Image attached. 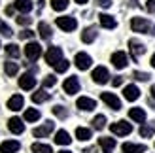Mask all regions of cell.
I'll return each instance as SVG.
<instances>
[{
  "label": "cell",
  "mask_w": 155,
  "mask_h": 153,
  "mask_svg": "<svg viewBox=\"0 0 155 153\" xmlns=\"http://www.w3.org/2000/svg\"><path fill=\"white\" fill-rule=\"evenodd\" d=\"M76 138L80 140V142H87V140H91V129L78 127V129H76Z\"/></svg>",
  "instance_id": "cell-26"
},
{
  "label": "cell",
  "mask_w": 155,
  "mask_h": 153,
  "mask_svg": "<svg viewBox=\"0 0 155 153\" xmlns=\"http://www.w3.org/2000/svg\"><path fill=\"white\" fill-rule=\"evenodd\" d=\"M38 119H40V112L36 108H27L25 110V121L32 123V121H38Z\"/></svg>",
  "instance_id": "cell-27"
},
{
  "label": "cell",
  "mask_w": 155,
  "mask_h": 153,
  "mask_svg": "<svg viewBox=\"0 0 155 153\" xmlns=\"http://www.w3.org/2000/svg\"><path fill=\"white\" fill-rule=\"evenodd\" d=\"M76 106H78L80 110H83V112H91V110L97 108V102L93 100V98H89V96H81V98H78Z\"/></svg>",
  "instance_id": "cell-13"
},
{
  "label": "cell",
  "mask_w": 155,
  "mask_h": 153,
  "mask_svg": "<svg viewBox=\"0 0 155 153\" xmlns=\"http://www.w3.org/2000/svg\"><path fill=\"white\" fill-rule=\"evenodd\" d=\"M13 10H15V6H8V8H6V13H8V15H12Z\"/></svg>",
  "instance_id": "cell-46"
},
{
  "label": "cell",
  "mask_w": 155,
  "mask_h": 153,
  "mask_svg": "<svg viewBox=\"0 0 155 153\" xmlns=\"http://www.w3.org/2000/svg\"><path fill=\"white\" fill-rule=\"evenodd\" d=\"M17 23H19V25H23V27H27V25H30V23H32V17H27V15H19V17H17Z\"/></svg>",
  "instance_id": "cell-40"
},
{
  "label": "cell",
  "mask_w": 155,
  "mask_h": 153,
  "mask_svg": "<svg viewBox=\"0 0 155 153\" xmlns=\"http://www.w3.org/2000/svg\"><path fill=\"white\" fill-rule=\"evenodd\" d=\"M76 2H78V4H87L89 0H76Z\"/></svg>",
  "instance_id": "cell-48"
},
{
  "label": "cell",
  "mask_w": 155,
  "mask_h": 153,
  "mask_svg": "<svg viewBox=\"0 0 155 153\" xmlns=\"http://www.w3.org/2000/svg\"><path fill=\"white\" fill-rule=\"evenodd\" d=\"M129 117L133 121H136V123H144L146 121V112L142 108H130L129 110Z\"/></svg>",
  "instance_id": "cell-21"
},
{
  "label": "cell",
  "mask_w": 155,
  "mask_h": 153,
  "mask_svg": "<svg viewBox=\"0 0 155 153\" xmlns=\"http://www.w3.org/2000/svg\"><path fill=\"white\" fill-rule=\"evenodd\" d=\"M36 85V78L32 74H23L21 78H19V87L21 89H25V91H30V89H34Z\"/></svg>",
  "instance_id": "cell-11"
},
{
  "label": "cell",
  "mask_w": 155,
  "mask_h": 153,
  "mask_svg": "<svg viewBox=\"0 0 155 153\" xmlns=\"http://www.w3.org/2000/svg\"><path fill=\"white\" fill-rule=\"evenodd\" d=\"M98 6H102V8H110L112 6V0H97Z\"/></svg>",
  "instance_id": "cell-45"
},
{
  "label": "cell",
  "mask_w": 155,
  "mask_h": 153,
  "mask_svg": "<svg viewBox=\"0 0 155 153\" xmlns=\"http://www.w3.org/2000/svg\"><path fill=\"white\" fill-rule=\"evenodd\" d=\"M146 8H148V11H155V0H148V2H146Z\"/></svg>",
  "instance_id": "cell-44"
},
{
  "label": "cell",
  "mask_w": 155,
  "mask_h": 153,
  "mask_svg": "<svg viewBox=\"0 0 155 153\" xmlns=\"http://www.w3.org/2000/svg\"><path fill=\"white\" fill-rule=\"evenodd\" d=\"M129 47H130V55H133L134 59H140L144 53H146L144 44H140L138 40H130V42H129Z\"/></svg>",
  "instance_id": "cell-16"
},
{
  "label": "cell",
  "mask_w": 155,
  "mask_h": 153,
  "mask_svg": "<svg viewBox=\"0 0 155 153\" xmlns=\"http://www.w3.org/2000/svg\"><path fill=\"white\" fill-rule=\"evenodd\" d=\"M53 129H55V125L51 123V121H45V123L42 125V127H36L34 131H32V134L36 136V138H45V136H48Z\"/></svg>",
  "instance_id": "cell-10"
},
{
  "label": "cell",
  "mask_w": 155,
  "mask_h": 153,
  "mask_svg": "<svg viewBox=\"0 0 155 153\" xmlns=\"http://www.w3.org/2000/svg\"><path fill=\"white\" fill-rule=\"evenodd\" d=\"M150 63H151V66L155 68V53H153V57H151V60H150Z\"/></svg>",
  "instance_id": "cell-47"
},
{
  "label": "cell",
  "mask_w": 155,
  "mask_h": 153,
  "mask_svg": "<svg viewBox=\"0 0 155 153\" xmlns=\"http://www.w3.org/2000/svg\"><path fill=\"white\" fill-rule=\"evenodd\" d=\"M51 8L55 11H63L68 8V0H51Z\"/></svg>",
  "instance_id": "cell-32"
},
{
  "label": "cell",
  "mask_w": 155,
  "mask_h": 153,
  "mask_svg": "<svg viewBox=\"0 0 155 153\" xmlns=\"http://www.w3.org/2000/svg\"><path fill=\"white\" fill-rule=\"evenodd\" d=\"M151 96H153V98H155V85H153V87H151Z\"/></svg>",
  "instance_id": "cell-49"
},
{
  "label": "cell",
  "mask_w": 155,
  "mask_h": 153,
  "mask_svg": "<svg viewBox=\"0 0 155 153\" xmlns=\"http://www.w3.org/2000/svg\"><path fill=\"white\" fill-rule=\"evenodd\" d=\"M34 36V32L30 28H25L23 32H19V38H23V40H28V38H32Z\"/></svg>",
  "instance_id": "cell-42"
},
{
  "label": "cell",
  "mask_w": 155,
  "mask_h": 153,
  "mask_svg": "<svg viewBox=\"0 0 155 153\" xmlns=\"http://www.w3.org/2000/svg\"><path fill=\"white\" fill-rule=\"evenodd\" d=\"M13 6H15V10H19L21 13H28L32 10V2H30V0H15Z\"/></svg>",
  "instance_id": "cell-25"
},
{
  "label": "cell",
  "mask_w": 155,
  "mask_h": 153,
  "mask_svg": "<svg viewBox=\"0 0 155 153\" xmlns=\"http://www.w3.org/2000/svg\"><path fill=\"white\" fill-rule=\"evenodd\" d=\"M110 131L115 136H127V134L133 132V125L127 123V121H115V123L110 125Z\"/></svg>",
  "instance_id": "cell-1"
},
{
  "label": "cell",
  "mask_w": 155,
  "mask_h": 153,
  "mask_svg": "<svg viewBox=\"0 0 155 153\" xmlns=\"http://www.w3.org/2000/svg\"><path fill=\"white\" fill-rule=\"evenodd\" d=\"M130 28L134 32H148L150 30V23L146 21L144 17H133L130 19Z\"/></svg>",
  "instance_id": "cell-8"
},
{
  "label": "cell",
  "mask_w": 155,
  "mask_h": 153,
  "mask_svg": "<svg viewBox=\"0 0 155 153\" xmlns=\"http://www.w3.org/2000/svg\"><path fill=\"white\" fill-rule=\"evenodd\" d=\"M129 2H130V4H133V6H138V4H136V0H129Z\"/></svg>",
  "instance_id": "cell-50"
},
{
  "label": "cell",
  "mask_w": 155,
  "mask_h": 153,
  "mask_svg": "<svg viewBox=\"0 0 155 153\" xmlns=\"http://www.w3.org/2000/svg\"><path fill=\"white\" fill-rule=\"evenodd\" d=\"M72 142L70 134H68L66 131H57L55 134V144H59V146H68V144Z\"/></svg>",
  "instance_id": "cell-24"
},
{
  "label": "cell",
  "mask_w": 155,
  "mask_h": 153,
  "mask_svg": "<svg viewBox=\"0 0 155 153\" xmlns=\"http://www.w3.org/2000/svg\"><path fill=\"white\" fill-rule=\"evenodd\" d=\"M121 149H123V153H146L148 151V148H146L144 144H130V142L123 144Z\"/></svg>",
  "instance_id": "cell-17"
},
{
  "label": "cell",
  "mask_w": 155,
  "mask_h": 153,
  "mask_svg": "<svg viewBox=\"0 0 155 153\" xmlns=\"http://www.w3.org/2000/svg\"><path fill=\"white\" fill-rule=\"evenodd\" d=\"M23 104H25V98H23L21 95H13L10 100H8V108H10L12 112H19L23 108Z\"/></svg>",
  "instance_id": "cell-20"
},
{
  "label": "cell",
  "mask_w": 155,
  "mask_h": 153,
  "mask_svg": "<svg viewBox=\"0 0 155 153\" xmlns=\"http://www.w3.org/2000/svg\"><path fill=\"white\" fill-rule=\"evenodd\" d=\"M45 100H49V93H45V91H36L32 95V102H36V104H42Z\"/></svg>",
  "instance_id": "cell-30"
},
{
  "label": "cell",
  "mask_w": 155,
  "mask_h": 153,
  "mask_svg": "<svg viewBox=\"0 0 155 153\" xmlns=\"http://www.w3.org/2000/svg\"><path fill=\"white\" fill-rule=\"evenodd\" d=\"M8 129H10L13 134H21L23 131H25V123H23L19 117H12L10 121H8Z\"/></svg>",
  "instance_id": "cell-19"
},
{
  "label": "cell",
  "mask_w": 155,
  "mask_h": 153,
  "mask_svg": "<svg viewBox=\"0 0 155 153\" xmlns=\"http://www.w3.org/2000/svg\"><path fill=\"white\" fill-rule=\"evenodd\" d=\"M129 63V59H127V53H123V51H115L114 55H112V64L115 68H119V70H123V68L127 66Z\"/></svg>",
  "instance_id": "cell-9"
},
{
  "label": "cell",
  "mask_w": 155,
  "mask_h": 153,
  "mask_svg": "<svg viewBox=\"0 0 155 153\" xmlns=\"http://www.w3.org/2000/svg\"><path fill=\"white\" fill-rule=\"evenodd\" d=\"M38 32H40V36L44 38V40H49L51 38V27L48 25V23H40V25H38Z\"/></svg>",
  "instance_id": "cell-28"
},
{
  "label": "cell",
  "mask_w": 155,
  "mask_h": 153,
  "mask_svg": "<svg viewBox=\"0 0 155 153\" xmlns=\"http://www.w3.org/2000/svg\"><path fill=\"white\" fill-rule=\"evenodd\" d=\"M0 34L2 36H6V38H10L12 34H13V30H12V27L10 25H6V23L0 19Z\"/></svg>",
  "instance_id": "cell-35"
},
{
  "label": "cell",
  "mask_w": 155,
  "mask_h": 153,
  "mask_svg": "<svg viewBox=\"0 0 155 153\" xmlns=\"http://www.w3.org/2000/svg\"><path fill=\"white\" fill-rule=\"evenodd\" d=\"M68 66H70V63L63 59V60H61V63H57V64H55V72L63 74V72H66V70H68Z\"/></svg>",
  "instance_id": "cell-36"
},
{
  "label": "cell",
  "mask_w": 155,
  "mask_h": 153,
  "mask_svg": "<svg viewBox=\"0 0 155 153\" xmlns=\"http://www.w3.org/2000/svg\"><path fill=\"white\" fill-rule=\"evenodd\" d=\"M63 89L66 95H76L78 91H80V81H78L76 76H70V78H66L64 83H63Z\"/></svg>",
  "instance_id": "cell-6"
},
{
  "label": "cell",
  "mask_w": 155,
  "mask_h": 153,
  "mask_svg": "<svg viewBox=\"0 0 155 153\" xmlns=\"http://www.w3.org/2000/svg\"><path fill=\"white\" fill-rule=\"evenodd\" d=\"M42 55V47H40V44H36V42H28L25 45V57L28 60H36V59H40Z\"/></svg>",
  "instance_id": "cell-4"
},
{
  "label": "cell",
  "mask_w": 155,
  "mask_h": 153,
  "mask_svg": "<svg viewBox=\"0 0 155 153\" xmlns=\"http://www.w3.org/2000/svg\"><path fill=\"white\" fill-rule=\"evenodd\" d=\"M74 63H76V66L80 68V70H87L93 60H91V57L87 55V53H78L76 59H74Z\"/></svg>",
  "instance_id": "cell-12"
},
{
  "label": "cell",
  "mask_w": 155,
  "mask_h": 153,
  "mask_svg": "<svg viewBox=\"0 0 155 153\" xmlns=\"http://www.w3.org/2000/svg\"><path fill=\"white\" fill-rule=\"evenodd\" d=\"M95 38H97V28H95V27H87V28L81 32V42H85V44L95 42Z\"/></svg>",
  "instance_id": "cell-23"
},
{
  "label": "cell",
  "mask_w": 155,
  "mask_h": 153,
  "mask_svg": "<svg viewBox=\"0 0 155 153\" xmlns=\"http://www.w3.org/2000/svg\"><path fill=\"white\" fill-rule=\"evenodd\" d=\"M21 148V144L17 140H6L0 144V153H17Z\"/></svg>",
  "instance_id": "cell-14"
},
{
  "label": "cell",
  "mask_w": 155,
  "mask_h": 153,
  "mask_svg": "<svg viewBox=\"0 0 155 153\" xmlns=\"http://www.w3.org/2000/svg\"><path fill=\"white\" fill-rule=\"evenodd\" d=\"M32 153H53V149H51V146H48V144L34 142L32 144Z\"/></svg>",
  "instance_id": "cell-29"
},
{
  "label": "cell",
  "mask_w": 155,
  "mask_h": 153,
  "mask_svg": "<svg viewBox=\"0 0 155 153\" xmlns=\"http://www.w3.org/2000/svg\"><path fill=\"white\" fill-rule=\"evenodd\" d=\"M140 136H144V138H150V136H153V129L144 125V127L140 129Z\"/></svg>",
  "instance_id": "cell-39"
},
{
  "label": "cell",
  "mask_w": 155,
  "mask_h": 153,
  "mask_svg": "<svg viewBox=\"0 0 155 153\" xmlns=\"http://www.w3.org/2000/svg\"><path fill=\"white\" fill-rule=\"evenodd\" d=\"M4 70H6L8 76H15V74H17V70H19V66L15 64V63H10V60H8V63L4 64Z\"/></svg>",
  "instance_id": "cell-34"
},
{
  "label": "cell",
  "mask_w": 155,
  "mask_h": 153,
  "mask_svg": "<svg viewBox=\"0 0 155 153\" xmlns=\"http://www.w3.org/2000/svg\"><path fill=\"white\" fill-rule=\"evenodd\" d=\"M100 98H102V102L108 104L112 110H115V112L121 110V100H119V98L115 96L114 93H102V95H100Z\"/></svg>",
  "instance_id": "cell-7"
},
{
  "label": "cell",
  "mask_w": 155,
  "mask_h": 153,
  "mask_svg": "<svg viewBox=\"0 0 155 153\" xmlns=\"http://www.w3.org/2000/svg\"><path fill=\"white\" fill-rule=\"evenodd\" d=\"M134 78H136L138 81H148L151 76H150V74H146V72H134Z\"/></svg>",
  "instance_id": "cell-41"
},
{
  "label": "cell",
  "mask_w": 155,
  "mask_h": 153,
  "mask_svg": "<svg viewBox=\"0 0 155 153\" xmlns=\"http://www.w3.org/2000/svg\"><path fill=\"white\" fill-rule=\"evenodd\" d=\"M61 60H63V49L61 47H49L48 53H45V63L49 66H55Z\"/></svg>",
  "instance_id": "cell-3"
},
{
  "label": "cell",
  "mask_w": 155,
  "mask_h": 153,
  "mask_svg": "<svg viewBox=\"0 0 155 153\" xmlns=\"http://www.w3.org/2000/svg\"><path fill=\"white\" fill-rule=\"evenodd\" d=\"M93 127H95L97 131H102V129L106 127V117L104 116H97L95 119H93Z\"/></svg>",
  "instance_id": "cell-33"
},
{
  "label": "cell",
  "mask_w": 155,
  "mask_h": 153,
  "mask_svg": "<svg viewBox=\"0 0 155 153\" xmlns=\"http://www.w3.org/2000/svg\"><path fill=\"white\" fill-rule=\"evenodd\" d=\"M121 83H123V78H121V76H115V78L112 80V85H114V87H119Z\"/></svg>",
  "instance_id": "cell-43"
},
{
  "label": "cell",
  "mask_w": 155,
  "mask_h": 153,
  "mask_svg": "<svg viewBox=\"0 0 155 153\" xmlns=\"http://www.w3.org/2000/svg\"><path fill=\"white\" fill-rule=\"evenodd\" d=\"M123 96H125L129 102H134V100L140 98V89H138L136 85H127L125 89H123Z\"/></svg>",
  "instance_id": "cell-15"
},
{
  "label": "cell",
  "mask_w": 155,
  "mask_h": 153,
  "mask_svg": "<svg viewBox=\"0 0 155 153\" xmlns=\"http://www.w3.org/2000/svg\"><path fill=\"white\" fill-rule=\"evenodd\" d=\"M53 113H55L57 117H63V119L68 116V112H66V108H64V106H55V108H53Z\"/></svg>",
  "instance_id": "cell-37"
},
{
  "label": "cell",
  "mask_w": 155,
  "mask_h": 153,
  "mask_svg": "<svg viewBox=\"0 0 155 153\" xmlns=\"http://www.w3.org/2000/svg\"><path fill=\"white\" fill-rule=\"evenodd\" d=\"M57 27L64 32H72V30H76L78 23L74 17H57Z\"/></svg>",
  "instance_id": "cell-5"
},
{
  "label": "cell",
  "mask_w": 155,
  "mask_h": 153,
  "mask_svg": "<svg viewBox=\"0 0 155 153\" xmlns=\"http://www.w3.org/2000/svg\"><path fill=\"white\" fill-rule=\"evenodd\" d=\"M6 53H8L12 59H17V57L21 55V49H19V45H15V44H8V45H6Z\"/></svg>",
  "instance_id": "cell-31"
},
{
  "label": "cell",
  "mask_w": 155,
  "mask_h": 153,
  "mask_svg": "<svg viewBox=\"0 0 155 153\" xmlns=\"http://www.w3.org/2000/svg\"><path fill=\"white\" fill-rule=\"evenodd\" d=\"M57 83V78L55 76H45V80H44V87H53Z\"/></svg>",
  "instance_id": "cell-38"
},
{
  "label": "cell",
  "mask_w": 155,
  "mask_h": 153,
  "mask_svg": "<svg viewBox=\"0 0 155 153\" xmlns=\"http://www.w3.org/2000/svg\"><path fill=\"white\" fill-rule=\"evenodd\" d=\"M59 153H70V151H66V149H63V151H59Z\"/></svg>",
  "instance_id": "cell-51"
},
{
  "label": "cell",
  "mask_w": 155,
  "mask_h": 153,
  "mask_svg": "<svg viewBox=\"0 0 155 153\" xmlns=\"http://www.w3.org/2000/svg\"><path fill=\"white\" fill-rule=\"evenodd\" d=\"M98 21H100V25H102L104 28H115V19L112 17V15H108V13H100L98 15Z\"/></svg>",
  "instance_id": "cell-22"
},
{
  "label": "cell",
  "mask_w": 155,
  "mask_h": 153,
  "mask_svg": "<svg viewBox=\"0 0 155 153\" xmlns=\"http://www.w3.org/2000/svg\"><path fill=\"white\" fill-rule=\"evenodd\" d=\"M98 146L102 148L104 153H112L115 149V138H110V136H102L98 138Z\"/></svg>",
  "instance_id": "cell-18"
},
{
  "label": "cell",
  "mask_w": 155,
  "mask_h": 153,
  "mask_svg": "<svg viewBox=\"0 0 155 153\" xmlns=\"http://www.w3.org/2000/svg\"><path fill=\"white\" fill-rule=\"evenodd\" d=\"M91 78H93V81H95V83L104 85V83L110 81V72H108V68H104V66H97L95 70H93Z\"/></svg>",
  "instance_id": "cell-2"
}]
</instances>
